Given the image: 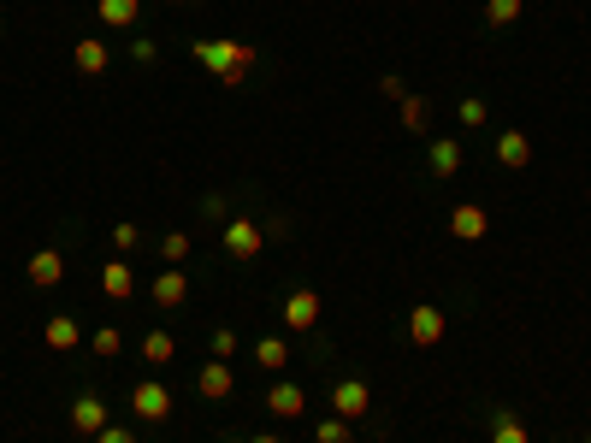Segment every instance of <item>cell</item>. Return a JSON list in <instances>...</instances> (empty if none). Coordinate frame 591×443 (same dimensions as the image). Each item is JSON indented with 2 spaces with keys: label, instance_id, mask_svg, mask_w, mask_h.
Segmentation results:
<instances>
[{
  "label": "cell",
  "instance_id": "cell-10",
  "mask_svg": "<svg viewBox=\"0 0 591 443\" xmlns=\"http://www.w3.org/2000/svg\"><path fill=\"white\" fill-rule=\"evenodd\" d=\"M190 302V272L184 266H166V272H154V308H184Z\"/></svg>",
  "mask_w": 591,
  "mask_h": 443
},
{
  "label": "cell",
  "instance_id": "cell-8",
  "mask_svg": "<svg viewBox=\"0 0 591 443\" xmlns=\"http://www.w3.org/2000/svg\"><path fill=\"white\" fill-rule=\"evenodd\" d=\"M113 420H107V402L95 396V390H83L77 402H71V432H83V438H101Z\"/></svg>",
  "mask_w": 591,
  "mask_h": 443
},
{
  "label": "cell",
  "instance_id": "cell-20",
  "mask_svg": "<svg viewBox=\"0 0 591 443\" xmlns=\"http://www.w3.org/2000/svg\"><path fill=\"white\" fill-rule=\"evenodd\" d=\"M485 443H532V432H526V420H521V414L497 408V414H491V438H485Z\"/></svg>",
  "mask_w": 591,
  "mask_h": 443
},
{
  "label": "cell",
  "instance_id": "cell-18",
  "mask_svg": "<svg viewBox=\"0 0 591 443\" xmlns=\"http://www.w3.org/2000/svg\"><path fill=\"white\" fill-rule=\"evenodd\" d=\"M95 18L107 30H131L136 18H142V0H95Z\"/></svg>",
  "mask_w": 591,
  "mask_h": 443
},
{
  "label": "cell",
  "instance_id": "cell-27",
  "mask_svg": "<svg viewBox=\"0 0 591 443\" xmlns=\"http://www.w3.org/2000/svg\"><path fill=\"white\" fill-rule=\"evenodd\" d=\"M456 119H461V130H479V125H485V101H479V95H461Z\"/></svg>",
  "mask_w": 591,
  "mask_h": 443
},
{
  "label": "cell",
  "instance_id": "cell-26",
  "mask_svg": "<svg viewBox=\"0 0 591 443\" xmlns=\"http://www.w3.org/2000/svg\"><path fill=\"white\" fill-rule=\"evenodd\" d=\"M314 443H355V432H349V420H343V414H326V420L314 426Z\"/></svg>",
  "mask_w": 591,
  "mask_h": 443
},
{
  "label": "cell",
  "instance_id": "cell-35",
  "mask_svg": "<svg viewBox=\"0 0 591 443\" xmlns=\"http://www.w3.org/2000/svg\"><path fill=\"white\" fill-rule=\"evenodd\" d=\"M580 443H591V438H580Z\"/></svg>",
  "mask_w": 591,
  "mask_h": 443
},
{
  "label": "cell",
  "instance_id": "cell-34",
  "mask_svg": "<svg viewBox=\"0 0 591 443\" xmlns=\"http://www.w3.org/2000/svg\"><path fill=\"white\" fill-rule=\"evenodd\" d=\"M249 443H284V438H278V432H255Z\"/></svg>",
  "mask_w": 591,
  "mask_h": 443
},
{
  "label": "cell",
  "instance_id": "cell-5",
  "mask_svg": "<svg viewBox=\"0 0 591 443\" xmlns=\"http://www.w3.org/2000/svg\"><path fill=\"white\" fill-rule=\"evenodd\" d=\"M444 331H450V319H444L438 302H420V308L408 314V343H414V349H438Z\"/></svg>",
  "mask_w": 591,
  "mask_h": 443
},
{
  "label": "cell",
  "instance_id": "cell-15",
  "mask_svg": "<svg viewBox=\"0 0 591 443\" xmlns=\"http://www.w3.org/2000/svg\"><path fill=\"white\" fill-rule=\"evenodd\" d=\"M101 296H107V302H131L136 296L131 260H107V266H101Z\"/></svg>",
  "mask_w": 591,
  "mask_h": 443
},
{
  "label": "cell",
  "instance_id": "cell-24",
  "mask_svg": "<svg viewBox=\"0 0 591 443\" xmlns=\"http://www.w3.org/2000/svg\"><path fill=\"white\" fill-rule=\"evenodd\" d=\"M119 349H125V331H119V325H101V331L89 337V355H95V361H113Z\"/></svg>",
  "mask_w": 591,
  "mask_h": 443
},
{
  "label": "cell",
  "instance_id": "cell-11",
  "mask_svg": "<svg viewBox=\"0 0 591 443\" xmlns=\"http://www.w3.org/2000/svg\"><path fill=\"white\" fill-rule=\"evenodd\" d=\"M231 390H237V373H231V361H207V367L196 373V396H201V402H225Z\"/></svg>",
  "mask_w": 591,
  "mask_h": 443
},
{
  "label": "cell",
  "instance_id": "cell-6",
  "mask_svg": "<svg viewBox=\"0 0 591 443\" xmlns=\"http://www.w3.org/2000/svg\"><path fill=\"white\" fill-rule=\"evenodd\" d=\"M278 314H284L290 331H314V325H320V290H314V284H296V290L284 296V308H278Z\"/></svg>",
  "mask_w": 591,
  "mask_h": 443
},
{
  "label": "cell",
  "instance_id": "cell-25",
  "mask_svg": "<svg viewBox=\"0 0 591 443\" xmlns=\"http://www.w3.org/2000/svg\"><path fill=\"white\" fill-rule=\"evenodd\" d=\"M190 249H196V243H190V231H166V237H160V260H166V266H184Z\"/></svg>",
  "mask_w": 591,
  "mask_h": 443
},
{
  "label": "cell",
  "instance_id": "cell-33",
  "mask_svg": "<svg viewBox=\"0 0 591 443\" xmlns=\"http://www.w3.org/2000/svg\"><path fill=\"white\" fill-rule=\"evenodd\" d=\"M95 443H136V432H131V426H107Z\"/></svg>",
  "mask_w": 591,
  "mask_h": 443
},
{
  "label": "cell",
  "instance_id": "cell-12",
  "mask_svg": "<svg viewBox=\"0 0 591 443\" xmlns=\"http://www.w3.org/2000/svg\"><path fill=\"white\" fill-rule=\"evenodd\" d=\"M497 166L503 172H526L532 166V136L526 130H497Z\"/></svg>",
  "mask_w": 591,
  "mask_h": 443
},
{
  "label": "cell",
  "instance_id": "cell-7",
  "mask_svg": "<svg viewBox=\"0 0 591 443\" xmlns=\"http://www.w3.org/2000/svg\"><path fill=\"white\" fill-rule=\"evenodd\" d=\"M450 237H456V243H485V237H491V213H485L479 201L450 207Z\"/></svg>",
  "mask_w": 591,
  "mask_h": 443
},
{
  "label": "cell",
  "instance_id": "cell-28",
  "mask_svg": "<svg viewBox=\"0 0 591 443\" xmlns=\"http://www.w3.org/2000/svg\"><path fill=\"white\" fill-rule=\"evenodd\" d=\"M237 349H243V337H237L231 325H219V331H213V361H231Z\"/></svg>",
  "mask_w": 591,
  "mask_h": 443
},
{
  "label": "cell",
  "instance_id": "cell-30",
  "mask_svg": "<svg viewBox=\"0 0 591 443\" xmlns=\"http://www.w3.org/2000/svg\"><path fill=\"white\" fill-rule=\"evenodd\" d=\"M131 60L136 65H154V60H160V42H154V36H136V42H131Z\"/></svg>",
  "mask_w": 591,
  "mask_h": 443
},
{
  "label": "cell",
  "instance_id": "cell-29",
  "mask_svg": "<svg viewBox=\"0 0 591 443\" xmlns=\"http://www.w3.org/2000/svg\"><path fill=\"white\" fill-rule=\"evenodd\" d=\"M379 95H385V101H408L414 89H408V83H402L396 71H385V77H379Z\"/></svg>",
  "mask_w": 591,
  "mask_h": 443
},
{
  "label": "cell",
  "instance_id": "cell-3",
  "mask_svg": "<svg viewBox=\"0 0 591 443\" xmlns=\"http://www.w3.org/2000/svg\"><path fill=\"white\" fill-rule=\"evenodd\" d=\"M219 243H225L231 260H255L266 249V225H255V219H225L219 225Z\"/></svg>",
  "mask_w": 591,
  "mask_h": 443
},
{
  "label": "cell",
  "instance_id": "cell-14",
  "mask_svg": "<svg viewBox=\"0 0 591 443\" xmlns=\"http://www.w3.org/2000/svg\"><path fill=\"white\" fill-rule=\"evenodd\" d=\"M71 65H77V77H107L113 54H107V42H101V36H83V42L71 48Z\"/></svg>",
  "mask_w": 591,
  "mask_h": 443
},
{
  "label": "cell",
  "instance_id": "cell-4",
  "mask_svg": "<svg viewBox=\"0 0 591 443\" xmlns=\"http://www.w3.org/2000/svg\"><path fill=\"white\" fill-rule=\"evenodd\" d=\"M331 414H343L349 426L367 420V414H373V390H367V379H337L331 384Z\"/></svg>",
  "mask_w": 591,
  "mask_h": 443
},
{
  "label": "cell",
  "instance_id": "cell-16",
  "mask_svg": "<svg viewBox=\"0 0 591 443\" xmlns=\"http://www.w3.org/2000/svg\"><path fill=\"white\" fill-rule=\"evenodd\" d=\"M426 166H432V178H456L461 172V142L456 136H438V142L426 148Z\"/></svg>",
  "mask_w": 591,
  "mask_h": 443
},
{
  "label": "cell",
  "instance_id": "cell-32",
  "mask_svg": "<svg viewBox=\"0 0 591 443\" xmlns=\"http://www.w3.org/2000/svg\"><path fill=\"white\" fill-rule=\"evenodd\" d=\"M201 219H225V195H201Z\"/></svg>",
  "mask_w": 591,
  "mask_h": 443
},
{
  "label": "cell",
  "instance_id": "cell-13",
  "mask_svg": "<svg viewBox=\"0 0 591 443\" xmlns=\"http://www.w3.org/2000/svg\"><path fill=\"white\" fill-rule=\"evenodd\" d=\"M24 278H30L36 290H54V284L66 278V254L60 249H36L30 254V266H24Z\"/></svg>",
  "mask_w": 591,
  "mask_h": 443
},
{
  "label": "cell",
  "instance_id": "cell-1",
  "mask_svg": "<svg viewBox=\"0 0 591 443\" xmlns=\"http://www.w3.org/2000/svg\"><path fill=\"white\" fill-rule=\"evenodd\" d=\"M190 60H196L201 71H213L219 89H243L261 54H255V42H237V36H196V42H190Z\"/></svg>",
  "mask_w": 591,
  "mask_h": 443
},
{
  "label": "cell",
  "instance_id": "cell-2",
  "mask_svg": "<svg viewBox=\"0 0 591 443\" xmlns=\"http://www.w3.org/2000/svg\"><path fill=\"white\" fill-rule=\"evenodd\" d=\"M131 414L136 420H148V426L172 420V390H166L160 379H136L131 384Z\"/></svg>",
  "mask_w": 591,
  "mask_h": 443
},
{
  "label": "cell",
  "instance_id": "cell-31",
  "mask_svg": "<svg viewBox=\"0 0 591 443\" xmlns=\"http://www.w3.org/2000/svg\"><path fill=\"white\" fill-rule=\"evenodd\" d=\"M107 237H113V249H119V254H131L136 243H142V231H136V225H113Z\"/></svg>",
  "mask_w": 591,
  "mask_h": 443
},
{
  "label": "cell",
  "instance_id": "cell-19",
  "mask_svg": "<svg viewBox=\"0 0 591 443\" xmlns=\"http://www.w3.org/2000/svg\"><path fill=\"white\" fill-rule=\"evenodd\" d=\"M249 361H255L261 373H284V367H290V343H284V337H261V343L249 349Z\"/></svg>",
  "mask_w": 591,
  "mask_h": 443
},
{
  "label": "cell",
  "instance_id": "cell-9",
  "mask_svg": "<svg viewBox=\"0 0 591 443\" xmlns=\"http://www.w3.org/2000/svg\"><path fill=\"white\" fill-rule=\"evenodd\" d=\"M266 414H272V420H302V414H308V390L290 384V379H278L272 390H266Z\"/></svg>",
  "mask_w": 591,
  "mask_h": 443
},
{
  "label": "cell",
  "instance_id": "cell-22",
  "mask_svg": "<svg viewBox=\"0 0 591 443\" xmlns=\"http://www.w3.org/2000/svg\"><path fill=\"white\" fill-rule=\"evenodd\" d=\"M172 355H178V337H172V331H160V325H154V331H148V337H142V361H148V367H166V361H172Z\"/></svg>",
  "mask_w": 591,
  "mask_h": 443
},
{
  "label": "cell",
  "instance_id": "cell-23",
  "mask_svg": "<svg viewBox=\"0 0 591 443\" xmlns=\"http://www.w3.org/2000/svg\"><path fill=\"white\" fill-rule=\"evenodd\" d=\"M526 0H485V30H509V24H521Z\"/></svg>",
  "mask_w": 591,
  "mask_h": 443
},
{
  "label": "cell",
  "instance_id": "cell-21",
  "mask_svg": "<svg viewBox=\"0 0 591 443\" xmlns=\"http://www.w3.org/2000/svg\"><path fill=\"white\" fill-rule=\"evenodd\" d=\"M396 119H402L408 136H420V130L432 125V101H426V95H408V101H396Z\"/></svg>",
  "mask_w": 591,
  "mask_h": 443
},
{
  "label": "cell",
  "instance_id": "cell-17",
  "mask_svg": "<svg viewBox=\"0 0 591 443\" xmlns=\"http://www.w3.org/2000/svg\"><path fill=\"white\" fill-rule=\"evenodd\" d=\"M42 343L66 355V349H77V343H83V325H77V319H71V314H54V319H48V325H42Z\"/></svg>",
  "mask_w": 591,
  "mask_h": 443
}]
</instances>
